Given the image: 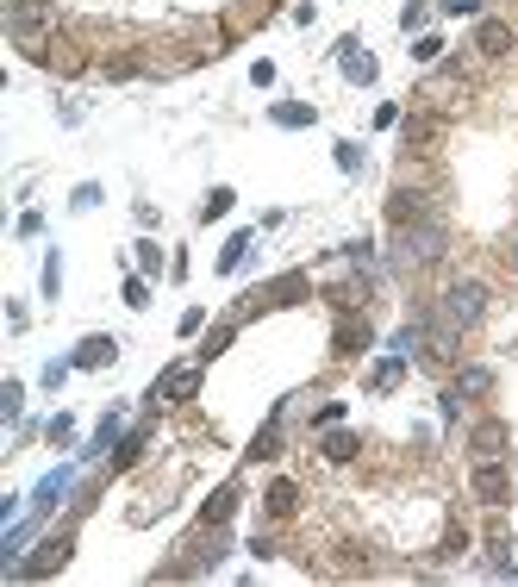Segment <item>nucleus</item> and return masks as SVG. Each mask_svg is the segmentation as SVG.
<instances>
[{"label": "nucleus", "mask_w": 518, "mask_h": 587, "mask_svg": "<svg viewBox=\"0 0 518 587\" xmlns=\"http://www.w3.org/2000/svg\"><path fill=\"white\" fill-rule=\"evenodd\" d=\"M437 312H443L450 331H469V325H481V312H487V288H481V282H456V288L443 294Z\"/></svg>", "instance_id": "f257e3e1"}, {"label": "nucleus", "mask_w": 518, "mask_h": 587, "mask_svg": "<svg viewBox=\"0 0 518 587\" xmlns=\"http://www.w3.org/2000/svg\"><path fill=\"white\" fill-rule=\"evenodd\" d=\"M443 244H450V232H443L437 219L399 225V257H406V263H437V257H443Z\"/></svg>", "instance_id": "f03ea898"}, {"label": "nucleus", "mask_w": 518, "mask_h": 587, "mask_svg": "<svg viewBox=\"0 0 518 587\" xmlns=\"http://www.w3.org/2000/svg\"><path fill=\"white\" fill-rule=\"evenodd\" d=\"M200 388V363H175V369H162L156 381H150V400L162 407V400H188Z\"/></svg>", "instance_id": "7ed1b4c3"}, {"label": "nucleus", "mask_w": 518, "mask_h": 587, "mask_svg": "<svg viewBox=\"0 0 518 587\" xmlns=\"http://www.w3.org/2000/svg\"><path fill=\"white\" fill-rule=\"evenodd\" d=\"M475 500H481V506H506V500H513V475H506L494 456L475 462Z\"/></svg>", "instance_id": "20e7f679"}, {"label": "nucleus", "mask_w": 518, "mask_h": 587, "mask_svg": "<svg viewBox=\"0 0 518 587\" xmlns=\"http://www.w3.org/2000/svg\"><path fill=\"white\" fill-rule=\"evenodd\" d=\"M69 550H75L69 538H44V544H38V556H19L6 575H57V569L69 563Z\"/></svg>", "instance_id": "39448f33"}, {"label": "nucleus", "mask_w": 518, "mask_h": 587, "mask_svg": "<svg viewBox=\"0 0 518 587\" xmlns=\"http://www.w3.org/2000/svg\"><path fill=\"white\" fill-rule=\"evenodd\" d=\"M75 487V469H50L38 487H31V519H50L57 506H63V494Z\"/></svg>", "instance_id": "423d86ee"}, {"label": "nucleus", "mask_w": 518, "mask_h": 587, "mask_svg": "<svg viewBox=\"0 0 518 587\" xmlns=\"http://www.w3.org/2000/svg\"><path fill=\"white\" fill-rule=\"evenodd\" d=\"M6 25H13L19 44H31V38L50 25V6H44V0H13V6H6Z\"/></svg>", "instance_id": "0eeeda50"}, {"label": "nucleus", "mask_w": 518, "mask_h": 587, "mask_svg": "<svg viewBox=\"0 0 518 587\" xmlns=\"http://www.w3.org/2000/svg\"><path fill=\"white\" fill-rule=\"evenodd\" d=\"M113 356H119V337H107V331H88V337L75 344V356H69V363H75V369H107Z\"/></svg>", "instance_id": "6e6552de"}, {"label": "nucleus", "mask_w": 518, "mask_h": 587, "mask_svg": "<svg viewBox=\"0 0 518 587\" xmlns=\"http://www.w3.org/2000/svg\"><path fill=\"white\" fill-rule=\"evenodd\" d=\"M338 63H344V75H350L356 88H369V82H375V57H369L356 38H344V44H338Z\"/></svg>", "instance_id": "1a4fd4ad"}, {"label": "nucleus", "mask_w": 518, "mask_h": 587, "mask_svg": "<svg viewBox=\"0 0 518 587\" xmlns=\"http://www.w3.org/2000/svg\"><path fill=\"white\" fill-rule=\"evenodd\" d=\"M475 50H481V57H506V50H513V25H506V19H481V25H475Z\"/></svg>", "instance_id": "9d476101"}, {"label": "nucleus", "mask_w": 518, "mask_h": 587, "mask_svg": "<svg viewBox=\"0 0 518 587\" xmlns=\"http://www.w3.org/2000/svg\"><path fill=\"white\" fill-rule=\"evenodd\" d=\"M369 337H375V331H369V319H344L331 344H338V356H363V350H369Z\"/></svg>", "instance_id": "9b49d317"}, {"label": "nucleus", "mask_w": 518, "mask_h": 587, "mask_svg": "<svg viewBox=\"0 0 518 587\" xmlns=\"http://www.w3.org/2000/svg\"><path fill=\"white\" fill-rule=\"evenodd\" d=\"M232 513H238V487H219V494L206 500L200 525H206V531H225V525H232Z\"/></svg>", "instance_id": "f8f14e48"}, {"label": "nucleus", "mask_w": 518, "mask_h": 587, "mask_svg": "<svg viewBox=\"0 0 518 587\" xmlns=\"http://www.w3.org/2000/svg\"><path fill=\"white\" fill-rule=\"evenodd\" d=\"M388 219H393V232H399V225H418V219H425V194H406V188H399L388 200Z\"/></svg>", "instance_id": "ddd939ff"}, {"label": "nucleus", "mask_w": 518, "mask_h": 587, "mask_svg": "<svg viewBox=\"0 0 518 587\" xmlns=\"http://www.w3.org/2000/svg\"><path fill=\"white\" fill-rule=\"evenodd\" d=\"M399 375H406V356H399V350H388V356H382V363L369 369V388H375V394H388Z\"/></svg>", "instance_id": "4468645a"}, {"label": "nucleus", "mask_w": 518, "mask_h": 587, "mask_svg": "<svg viewBox=\"0 0 518 587\" xmlns=\"http://www.w3.org/2000/svg\"><path fill=\"white\" fill-rule=\"evenodd\" d=\"M268 119H275V126H287V132H300V126H312L319 113H312L306 101H281V107H268Z\"/></svg>", "instance_id": "2eb2a0df"}, {"label": "nucleus", "mask_w": 518, "mask_h": 587, "mask_svg": "<svg viewBox=\"0 0 518 587\" xmlns=\"http://www.w3.org/2000/svg\"><path fill=\"white\" fill-rule=\"evenodd\" d=\"M300 294H306V276H281V282H268L257 300H268V306H294Z\"/></svg>", "instance_id": "dca6fc26"}, {"label": "nucleus", "mask_w": 518, "mask_h": 587, "mask_svg": "<svg viewBox=\"0 0 518 587\" xmlns=\"http://www.w3.org/2000/svg\"><path fill=\"white\" fill-rule=\"evenodd\" d=\"M113 443H119V413H107V419L94 425V438H88V450H82V462H94V456L113 450Z\"/></svg>", "instance_id": "f3484780"}, {"label": "nucleus", "mask_w": 518, "mask_h": 587, "mask_svg": "<svg viewBox=\"0 0 518 587\" xmlns=\"http://www.w3.org/2000/svg\"><path fill=\"white\" fill-rule=\"evenodd\" d=\"M250 456L257 462H268V456H281V407H275V419L257 432V443H250Z\"/></svg>", "instance_id": "a211bd4d"}, {"label": "nucleus", "mask_w": 518, "mask_h": 587, "mask_svg": "<svg viewBox=\"0 0 518 587\" xmlns=\"http://www.w3.org/2000/svg\"><path fill=\"white\" fill-rule=\"evenodd\" d=\"M250 244H257L250 232H232V244L219 250V269H225V276H232V269H244V257H250Z\"/></svg>", "instance_id": "6ab92c4d"}, {"label": "nucleus", "mask_w": 518, "mask_h": 587, "mask_svg": "<svg viewBox=\"0 0 518 587\" xmlns=\"http://www.w3.org/2000/svg\"><path fill=\"white\" fill-rule=\"evenodd\" d=\"M232 206H238V194H232V188H213V194H206V200H200V219H206V225H213V219H225V213H232Z\"/></svg>", "instance_id": "aec40b11"}, {"label": "nucleus", "mask_w": 518, "mask_h": 587, "mask_svg": "<svg viewBox=\"0 0 518 587\" xmlns=\"http://www.w3.org/2000/svg\"><path fill=\"white\" fill-rule=\"evenodd\" d=\"M456 394H494V369H481V363L462 369V375H456Z\"/></svg>", "instance_id": "412c9836"}, {"label": "nucleus", "mask_w": 518, "mask_h": 587, "mask_svg": "<svg viewBox=\"0 0 518 587\" xmlns=\"http://www.w3.org/2000/svg\"><path fill=\"white\" fill-rule=\"evenodd\" d=\"M294 506H300V487H294V481H275V487H268V513H275V519H287Z\"/></svg>", "instance_id": "4be33fe9"}, {"label": "nucleus", "mask_w": 518, "mask_h": 587, "mask_svg": "<svg viewBox=\"0 0 518 587\" xmlns=\"http://www.w3.org/2000/svg\"><path fill=\"white\" fill-rule=\"evenodd\" d=\"M144 443H150V432H144V425H137V432H131V438L119 443V450H113V469H131V462H137V456H144Z\"/></svg>", "instance_id": "5701e85b"}, {"label": "nucleus", "mask_w": 518, "mask_h": 587, "mask_svg": "<svg viewBox=\"0 0 518 587\" xmlns=\"http://www.w3.org/2000/svg\"><path fill=\"white\" fill-rule=\"evenodd\" d=\"M57 294H63V257L50 250L44 257V300H57Z\"/></svg>", "instance_id": "b1692460"}, {"label": "nucleus", "mask_w": 518, "mask_h": 587, "mask_svg": "<svg viewBox=\"0 0 518 587\" xmlns=\"http://www.w3.org/2000/svg\"><path fill=\"white\" fill-rule=\"evenodd\" d=\"M500 443H506L500 425H481V432H475V456H500Z\"/></svg>", "instance_id": "393cba45"}, {"label": "nucleus", "mask_w": 518, "mask_h": 587, "mask_svg": "<svg viewBox=\"0 0 518 587\" xmlns=\"http://www.w3.org/2000/svg\"><path fill=\"white\" fill-rule=\"evenodd\" d=\"M325 456H331V462H350V456H356V438H350V432H331V438H325Z\"/></svg>", "instance_id": "a878e982"}, {"label": "nucleus", "mask_w": 518, "mask_h": 587, "mask_svg": "<svg viewBox=\"0 0 518 587\" xmlns=\"http://www.w3.org/2000/svg\"><path fill=\"white\" fill-rule=\"evenodd\" d=\"M137 276H150V282L162 276V250L156 244H137Z\"/></svg>", "instance_id": "bb28decb"}, {"label": "nucleus", "mask_w": 518, "mask_h": 587, "mask_svg": "<svg viewBox=\"0 0 518 587\" xmlns=\"http://www.w3.org/2000/svg\"><path fill=\"white\" fill-rule=\"evenodd\" d=\"M338 150V169H344V175H356V169H363V145H350V138H344V145H331Z\"/></svg>", "instance_id": "cd10ccee"}, {"label": "nucleus", "mask_w": 518, "mask_h": 587, "mask_svg": "<svg viewBox=\"0 0 518 587\" xmlns=\"http://www.w3.org/2000/svg\"><path fill=\"white\" fill-rule=\"evenodd\" d=\"M431 132H437V126H431V119H399V138H406V145H425V138H431Z\"/></svg>", "instance_id": "c85d7f7f"}, {"label": "nucleus", "mask_w": 518, "mask_h": 587, "mask_svg": "<svg viewBox=\"0 0 518 587\" xmlns=\"http://www.w3.org/2000/svg\"><path fill=\"white\" fill-rule=\"evenodd\" d=\"M126 306H150V276H126Z\"/></svg>", "instance_id": "c756f323"}, {"label": "nucleus", "mask_w": 518, "mask_h": 587, "mask_svg": "<svg viewBox=\"0 0 518 587\" xmlns=\"http://www.w3.org/2000/svg\"><path fill=\"white\" fill-rule=\"evenodd\" d=\"M44 438H50V443H69V438H75V419H69V413H57V419L44 425Z\"/></svg>", "instance_id": "7c9ffc66"}, {"label": "nucleus", "mask_w": 518, "mask_h": 587, "mask_svg": "<svg viewBox=\"0 0 518 587\" xmlns=\"http://www.w3.org/2000/svg\"><path fill=\"white\" fill-rule=\"evenodd\" d=\"M425 19H431V6H425V0H412V6H399V25H406V31H418Z\"/></svg>", "instance_id": "2f4dec72"}, {"label": "nucleus", "mask_w": 518, "mask_h": 587, "mask_svg": "<svg viewBox=\"0 0 518 587\" xmlns=\"http://www.w3.org/2000/svg\"><path fill=\"white\" fill-rule=\"evenodd\" d=\"M19 400H25V388H19V381H6V388H0V413H6V419H19Z\"/></svg>", "instance_id": "473e14b6"}, {"label": "nucleus", "mask_w": 518, "mask_h": 587, "mask_svg": "<svg viewBox=\"0 0 518 587\" xmlns=\"http://www.w3.org/2000/svg\"><path fill=\"white\" fill-rule=\"evenodd\" d=\"M412 57H418V63H437V57H443V38H418Z\"/></svg>", "instance_id": "72a5a7b5"}, {"label": "nucleus", "mask_w": 518, "mask_h": 587, "mask_svg": "<svg viewBox=\"0 0 518 587\" xmlns=\"http://www.w3.org/2000/svg\"><path fill=\"white\" fill-rule=\"evenodd\" d=\"M200 325H206V312H200V306H188V312H181V337H200Z\"/></svg>", "instance_id": "f704fd0d"}, {"label": "nucleus", "mask_w": 518, "mask_h": 587, "mask_svg": "<svg viewBox=\"0 0 518 587\" xmlns=\"http://www.w3.org/2000/svg\"><path fill=\"white\" fill-rule=\"evenodd\" d=\"M225 344H232V325H219V331H213V337H206V350H200V363H206V356H219V350H225Z\"/></svg>", "instance_id": "c9c22d12"}, {"label": "nucleus", "mask_w": 518, "mask_h": 587, "mask_svg": "<svg viewBox=\"0 0 518 587\" xmlns=\"http://www.w3.org/2000/svg\"><path fill=\"white\" fill-rule=\"evenodd\" d=\"M75 363H44V388H63V375H69Z\"/></svg>", "instance_id": "e433bc0d"}, {"label": "nucleus", "mask_w": 518, "mask_h": 587, "mask_svg": "<svg viewBox=\"0 0 518 587\" xmlns=\"http://www.w3.org/2000/svg\"><path fill=\"white\" fill-rule=\"evenodd\" d=\"M443 13H481V0H437Z\"/></svg>", "instance_id": "4c0bfd02"}, {"label": "nucleus", "mask_w": 518, "mask_h": 587, "mask_svg": "<svg viewBox=\"0 0 518 587\" xmlns=\"http://www.w3.org/2000/svg\"><path fill=\"white\" fill-rule=\"evenodd\" d=\"M513 263H518V250H513Z\"/></svg>", "instance_id": "58836bf2"}]
</instances>
